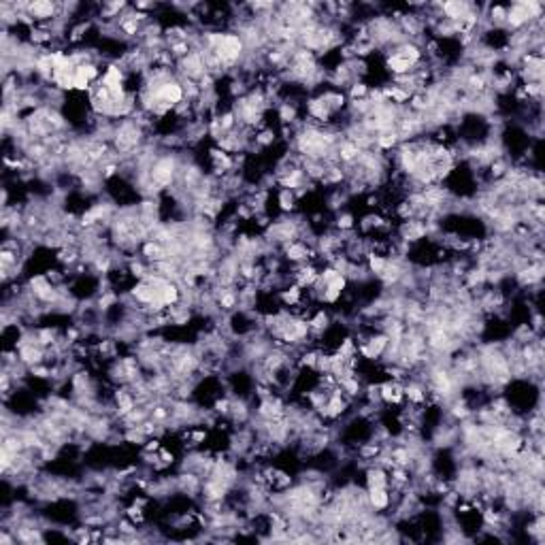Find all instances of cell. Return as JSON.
Listing matches in <instances>:
<instances>
[{
    "instance_id": "1",
    "label": "cell",
    "mask_w": 545,
    "mask_h": 545,
    "mask_svg": "<svg viewBox=\"0 0 545 545\" xmlns=\"http://www.w3.org/2000/svg\"><path fill=\"white\" fill-rule=\"evenodd\" d=\"M366 498H368L371 509H375V511L388 509L392 503L388 488H366Z\"/></svg>"
},
{
    "instance_id": "2",
    "label": "cell",
    "mask_w": 545,
    "mask_h": 545,
    "mask_svg": "<svg viewBox=\"0 0 545 545\" xmlns=\"http://www.w3.org/2000/svg\"><path fill=\"white\" fill-rule=\"evenodd\" d=\"M388 483H390L388 471H383L381 466L375 464L366 469V488H388Z\"/></svg>"
},
{
    "instance_id": "3",
    "label": "cell",
    "mask_w": 545,
    "mask_h": 545,
    "mask_svg": "<svg viewBox=\"0 0 545 545\" xmlns=\"http://www.w3.org/2000/svg\"><path fill=\"white\" fill-rule=\"evenodd\" d=\"M413 66H415V64H411V62L405 60V58H398V55H388V60H385V68H388L394 77L413 73Z\"/></svg>"
},
{
    "instance_id": "4",
    "label": "cell",
    "mask_w": 545,
    "mask_h": 545,
    "mask_svg": "<svg viewBox=\"0 0 545 545\" xmlns=\"http://www.w3.org/2000/svg\"><path fill=\"white\" fill-rule=\"evenodd\" d=\"M277 115H279V122L281 126H290L298 120V109H296V103H290V100H283L279 103V109H277Z\"/></svg>"
},
{
    "instance_id": "5",
    "label": "cell",
    "mask_w": 545,
    "mask_h": 545,
    "mask_svg": "<svg viewBox=\"0 0 545 545\" xmlns=\"http://www.w3.org/2000/svg\"><path fill=\"white\" fill-rule=\"evenodd\" d=\"M279 207H281V211L283 213H292L294 211V207H296V194L292 192V190H285V188H281L279 190Z\"/></svg>"
},
{
    "instance_id": "6",
    "label": "cell",
    "mask_w": 545,
    "mask_h": 545,
    "mask_svg": "<svg viewBox=\"0 0 545 545\" xmlns=\"http://www.w3.org/2000/svg\"><path fill=\"white\" fill-rule=\"evenodd\" d=\"M354 215L352 213H337V218H335V228L339 232H352L354 230Z\"/></svg>"
},
{
    "instance_id": "7",
    "label": "cell",
    "mask_w": 545,
    "mask_h": 545,
    "mask_svg": "<svg viewBox=\"0 0 545 545\" xmlns=\"http://www.w3.org/2000/svg\"><path fill=\"white\" fill-rule=\"evenodd\" d=\"M277 139L275 130H270V128H264V130H258L256 132V147H268L272 145Z\"/></svg>"
},
{
    "instance_id": "8",
    "label": "cell",
    "mask_w": 545,
    "mask_h": 545,
    "mask_svg": "<svg viewBox=\"0 0 545 545\" xmlns=\"http://www.w3.org/2000/svg\"><path fill=\"white\" fill-rule=\"evenodd\" d=\"M371 88L364 81H354L349 85V100H360V98H368Z\"/></svg>"
},
{
    "instance_id": "9",
    "label": "cell",
    "mask_w": 545,
    "mask_h": 545,
    "mask_svg": "<svg viewBox=\"0 0 545 545\" xmlns=\"http://www.w3.org/2000/svg\"><path fill=\"white\" fill-rule=\"evenodd\" d=\"M126 518L128 520H132L134 524H143L145 522V507H139V505H130L126 509Z\"/></svg>"
},
{
    "instance_id": "10",
    "label": "cell",
    "mask_w": 545,
    "mask_h": 545,
    "mask_svg": "<svg viewBox=\"0 0 545 545\" xmlns=\"http://www.w3.org/2000/svg\"><path fill=\"white\" fill-rule=\"evenodd\" d=\"M230 405H232V400H230V398H215V403H213V413H215V415H224V418H228V415H230Z\"/></svg>"
},
{
    "instance_id": "11",
    "label": "cell",
    "mask_w": 545,
    "mask_h": 545,
    "mask_svg": "<svg viewBox=\"0 0 545 545\" xmlns=\"http://www.w3.org/2000/svg\"><path fill=\"white\" fill-rule=\"evenodd\" d=\"M88 28H90V22H81V24H77L73 30H70V34H68V43H79L81 38H83V34L88 32Z\"/></svg>"
},
{
    "instance_id": "12",
    "label": "cell",
    "mask_w": 545,
    "mask_h": 545,
    "mask_svg": "<svg viewBox=\"0 0 545 545\" xmlns=\"http://www.w3.org/2000/svg\"><path fill=\"white\" fill-rule=\"evenodd\" d=\"M90 88H92V81L88 77L75 73V90L77 92H90Z\"/></svg>"
},
{
    "instance_id": "13",
    "label": "cell",
    "mask_w": 545,
    "mask_h": 545,
    "mask_svg": "<svg viewBox=\"0 0 545 545\" xmlns=\"http://www.w3.org/2000/svg\"><path fill=\"white\" fill-rule=\"evenodd\" d=\"M158 454H160V458H162V462H166L168 466H170V464H173V462H175V456H173V452H168V450H164V447H160V452H158Z\"/></svg>"
}]
</instances>
